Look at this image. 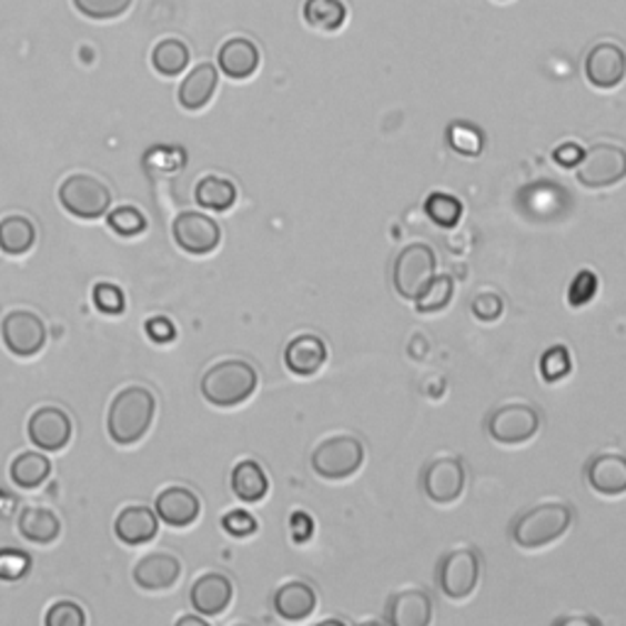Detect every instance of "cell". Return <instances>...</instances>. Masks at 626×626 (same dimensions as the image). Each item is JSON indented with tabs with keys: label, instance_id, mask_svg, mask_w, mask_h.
Instances as JSON below:
<instances>
[{
	"label": "cell",
	"instance_id": "1",
	"mask_svg": "<svg viewBox=\"0 0 626 626\" xmlns=\"http://www.w3.org/2000/svg\"><path fill=\"white\" fill-rule=\"evenodd\" d=\"M258 382V370L245 360H223L201 377V394L213 406L231 408L248 402L255 394Z\"/></svg>",
	"mask_w": 626,
	"mask_h": 626
},
{
	"label": "cell",
	"instance_id": "2",
	"mask_svg": "<svg viewBox=\"0 0 626 626\" xmlns=\"http://www.w3.org/2000/svg\"><path fill=\"white\" fill-rule=\"evenodd\" d=\"M154 396L144 387H125L115 394L108 412V433L118 445L138 443L150 431L154 418Z\"/></svg>",
	"mask_w": 626,
	"mask_h": 626
},
{
	"label": "cell",
	"instance_id": "3",
	"mask_svg": "<svg viewBox=\"0 0 626 626\" xmlns=\"http://www.w3.org/2000/svg\"><path fill=\"white\" fill-rule=\"evenodd\" d=\"M573 524V509L568 504L548 502L538 504V507L528 509L519 519L512 524V541L524 551H538L551 544L568 532Z\"/></svg>",
	"mask_w": 626,
	"mask_h": 626
},
{
	"label": "cell",
	"instance_id": "4",
	"mask_svg": "<svg viewBox=\"0 0 626 626\" xmlns=\"http://www.w3.org/2000/svg\"><path fill=\"white\" fill-rule=\"evenodd\" d=\"M436 264H438L436 252H433L431 245L426 243L406 245L394 262L392 280L396 294L408 301H416L426 292L428 284L433 282V276H436Z\"/></svg>",
	"mask_w": 626,
	"mask_h": 626
},
{
	"label": "cell",
	"instance_id": "5",
	"mask_svg": "<svg viewBox=\"0 0 626 626\" xmlns=\"http://www.w3.org/2000/svg\"><path fill=\"white\" fill-rule=\"evenodd\" d=\"M311 465L323 479L353 477L365 465V445L355 436H333L313 451Z\"/></svg>",
	"mask_w": 626,
	"mask_h": 626
},
{
	"label": "cell",
	"instance_id": "6",
	"mask_svg": "<svg viewBox=\"0 0 626 626\" xmlns=\"http://www.w3.org/2000/svg\"><path fill=\"white\" fill-rule=\"evenodd\" d=\"M111 199L108 186L91 174H71L59 186V201L77 219H101L111 209Z\"/></svg>",
	"mask_w": 626,
	"mask_h": 626
},
{
	"label": "cell",
	"instance_id": "7",
	"mask_svg": "<svg viewBox=\"0 0 626 626\" xmlns=\"http://www.w3.org/2000/svg\"><path fill=\"white\" fill-rule=\"evenodd\" d=\"M575 176L585 189H609L619 184L626 176V150L612 142L595 144L575 166Z\"/></svg>",
	"mask_w": 626,
	"mask_h": 626
},
{
	"label": "cell",
	"instance_id": "8",
	"mask_svg": "<svg viewBox=\"0 0 626 626\" xmlns=\"http://www.w3.org/2000/svg\"><path fill=\"white\" fill-rule=\"evenodd\" d=\"M541 428V414L532 404H504L487 421V431L499 445H522Z\"/></svg>",
	"mask_w": 626,
	"mask_h": 626
},
{
	"label": "cell",
	"instance_id": "9",
	"mask_svg": "<svg viewBox=\"0 0 626 626\" xmlns=\"http://www.w3.org/2000/svg\"><path fill=\"white\" fill-rule=\"evenodd\" d=\"M479 583V558L475 551L457 548L451 551L438 563V585L448 599H467L477 589Z\"/></svg>",
	"mask_w": 626,
	"mask_h": 626
},
{
	"label": "cell",
	"instance_id": "10",
	"mask_svg": "<svg viewBox=\"0 0 626 626\" xmlns=\"http://www.w3.org/2000/svg\"><path fill=\"white\" fill-rule=\"evenodd\" d=\"M424 495L433 504H453L463 497L465 492V465L457 457H436L424 470Z\"/></svg>",
	"mask_w": 626,
	"mask_h": 626
},
{
	"label": "cell",
	"instance_id": "11",
	"mask_svg": "<svg viewBox=\"0 0 626 626\" xmlns=\"http://www.w3.org/2000/svg\"><path fill=\"white\" fill-rule=\"evenodd\" d=\"M172 235L176 245L189 255H209L221 245V225L211 215L196 211L179 213L172 225Z\"/></svg>",
	"mask_w": 626,
	"mask_h": 626
},
{
	"label": "cell",
	"instance_id": "12",
	"mask_svg": "<svg viewBox=\"0 0 626 626\" xmlns=\"http://www.w3.org/2000/svg\"><path fill=\"white\" fill-rule=\"evenodd\" d=\"M47 341V329L38 313L13 311L3 319V343L13 355H38Z\"/></svg>",
	"mask_w": 626,
	"mask_h": 626
},
{
	"label": "cell",
	"instance_id": "13",
	"mask_svg": "<svg viewBox=\"0 0 626 626\" xmlns=\"http://www.w3.org/2000/svg\"><path fill=\"white\" fill-rule=\"evenodd\" d=\"M585 77L595 89H617L626 79V52L614 42H599L585 59Z\"/></svg>",
	"mask_w": 626,
	"mask_h": 626
},
{
	"label": "cell",
	"instance_id": "14",
	"mask_svg": "<svg viewBox=\"0 0 626 626\" xmlns=\"http://www.w3.org/2000/svg\"><path fill=\"white\" fill-rule=\"evenodd\" d=\"M28 433L34 448L62 451L71 438V418L57 406H42L32 414Z\"/></svg>",
	"mask_w": 626,
	"mask_h": 626
},
{
	"label": "cell",
	"instance_id": "15",
	"mask_svg": "<svg viewBox=\"0 0 626 626\" xmlns=\"http://www.w3.org/2000/svg\"><path fill=\"white\" fill-rule=\"evenodd\" d=\"M329 363V345L313 333H301L289 341L284 351V365L296 377H313Z\"/></svg>",
	"mask_w": 626,
	"mask_h": 626
},
{
	"label": "cell",
	"instance_id": "16",
	"mask_svg": "<svg viewBox=\"0 0 626 626\" xmlns=\"http://www.w3.org/2000/svg\"><path fill=\"white\" fill-rule=\"evenodd\" d=\"M587 483L605 497L626 495V455L599 453L587 463Z\"/></svg>",
	"mask_w": 626,
	"mask_h": 626
},
{
	"label": "cell",
	"instance_id": "17",
	"mask_svg": "<svg viewBox=\"0 0 626 626\" xmlns=\"http://www.w3.org/2000/svg\"><path fill=\"white\" fill-rule=\"evenodd\" d=\"M154 512L164 524L174 528L191 526L201 514V499L186 487H166L156 495Z\"/></svg>",
	"mask_w": 626,
	"mask_h": 626
},
{
	"label": "cell",
	"instance_id": "18",
	"mask_svg": "<svg viewBox=\"0 0 626 626\" xmlns=\"http://www.w3.org/2000/svg\"><path fill=\"white\" fill-rule=\"evenodd\" d=\"M433 602L424 589H402L387 605V622L392 626H428Z\"/></svg>",
	"mask_w": 626,
	"mask_h": 626
},
{
	"label": "cell",
	"instance_id": "19",
	"mask_svg": "<svg viewBox=\"0 0 626 626\" xmlns=\"http://www.w3.org/2000/svg\"><path fill=\"white\" fill-rule=\"evenodd\" d=\"M132 577L142 589H166L182 577V561L172 553H150L138 561Z\"/></svg>",
	"mask_w": 626,
	"mask_h": 626
},
{
	"label": "cell",
	"instance_id": "20",
	"mask_svg": "<svg viewBox=\"0 0 626 626\" xmlns=\"http://www.w3.org/2000/svg\"><path fill=\"white\" fill-rule=\"evenodd\" d=\"M219 67L228 79L245 81L260 69V50L248 38H231L219 50Z\"/></svg>",
	"mask_w": 626,
	"mask_h": 626
},
{
	"label": "cell",
	"instance_id": "21",
	"mask_svg": "<svg viewBox=\"0 0 626 626\" xmlns=\"http://www.w3.org/2000/svg\"><path fill=\"white\" fill-rule=\"evenodd\" d=\"M233 599V583L228 580L221 573H206L191 585V605L196 612L206 614V617H215L228 609Z\"/></svg>",
	"mask_w": 626,
	"mask_h": 626
},
{
	"label": "cell",
	"instance_id": "22",
	"mask_svg": "<svg viewBox=\"0 0 626 626\" xmlns=\"http://www.w3.org/2000/svg\"><path fill=\"white\" fill-rule=\"evenodd\" d=\"M319 595L309 583L292 580L284 583L274 593V609L286 622H304L313 612H316Z\"/></svg>",
	"mask_w": 626,
	"mask_h": 626
},
{
	"label": "cell",
	"instance_id": "23",
	"mask_svg": "<svg viewBox=\"0 0 626 626\" xmlns=\"http://www.w3.org/2000/svg\"><path fill=\"white\" fill-rule=\"evenodd\" d=\"M215 89H219V69L211 62H203L191 69L182 87H179V103L186 111H201V108L211 103Z\"/></svg>",
	"mask_w": 626,
	"mask_h": 626
},
{
	"label": "cell",
	"instance_id": "24",
	"mask_svg": "<svg viewBox=\"0 0 626 626\" xmlns=\"http://www.w3.org/2000/svg\"><path fill=\"white\" fill-rule=\"evenodd\" d=\"M160 532V516L150 507H125L115 519V536L128 546L148 544Z\"/></svg>",
	"mask_w": 626,
	"mask_h": 626
},
{
	"label": "cell",
	"instance_id": "25",
	"mask_svg": "<svg viewBox=\"0 0 626 626\" xmlns=\"http://www.w3.org/2000/svg\"><path fill=\"white\" fill-rule=\"evenodd\" d=\"M18 528L20 534L26 536L30 544H54L62 534V524H59L57 514L52 509H44V507H26L20 512V519H18Z\"/></svg>",
	"mask_w": 626,
	"mask_h": 626
},
{
	"label": "cell",
	"instance_id": "26",
	"mask_svg": "<svg viewBox=\"0 0 626 626\" xmlns=\"http://www.w3.org/2000/svg\"><path fill=\"white\" fill-rule=\"evenodd\" d=\"M231 487H233L238 499H243L248 504H255V502H262L264 497H267L270 479H267V473H264L260 463L243 461V463H238L235 470H233Z\"/></svg>",
	"mask_w": 626,
	"mask_h": 626
},
{
	"label": "cell",
	"instance_id": "27",
	"mask_svg": "<svg viewBox=\"0 0 626 626\" xmlns=\"http://www.w3.org/2000/svg\"><path fill=\"white\" fill-rule=\"evenodd\" d=\"M304 22L316 32L333 34L345 28L347 6L343 0H306Z\"/></svg>",
	"mask_w": 626,
	"mask_h": 626
},
{
	"label": "cell",
	"instance_id": "28",
	"mask_svg": "<svg viewBox=\"0 0 626 626\" xmlns=\"http://www.w3.org/2000/svg\"><path fill=\"white\" fill-rule=\"evenodd\" d=\"M52 473V463L50 457L38 453V451H28L20 453L13 465H10V477H13L16 487L20 489H34L40 487L47 477Z\"/></svg>",
	"mask_w": 626,
	"mask_h": 626
},
{
	"label": "cell",
	"instance_id": "29",
	"mask_svg": "<svg viewBox=\"0 0 626 626\" xmlns=\"http://www.w3.org/2000/svg\"><path fill=\"white\" fill-rule=\"evenodd\" d=\"M189 59H191L189 47L179 38H164L156 42L152 50V67L156 74H162L166 79L182 74V71L189 67Z\"/></svg>",
	"mask_w": 626,
	"mask_h": 626
},
{
	"label": "cell",
	"instance_id": "30",
	"mask_svg": "<svg viewBox=\"0 0 626 626\" xmlns=\"http://www.w3.org/2000/svg\"><path fill=\"white\" fill-rule=\"evenodd\" d=\"M196 201L199 206L215 213L231 211L238 201V189L225 176H203L196 184Z\"/></svg>",
	"mask_w": 626,
	"mask_h": 626
},
{
	"label": "cell",
	"instance_id": "31",
	"mask_svg": "<svg viewBox=\"0 0 626 626\" xmlns=\"http://www.w3.org/2000/svg\"><path fill=\"white\" fill-rule=\"evenodd\" d=\"M38 231L26 215H8L0 221V250L6 255H26V252L34 245Z\"/></svg>",
	"mask_w": 626,
	"mask_h": 626
},
{
	"label": "cell",
	"instance_id": "32",
	"mask_svg": "<svg viewBox=\"0 0 626 626\" xmlns=\"http://www.w3.org/2000/svg\"><path fill=\"white\" fill-rule=\"evenodd\" d=\"M455 280L451 274H436L424 294L416 299L418 313H438L453 301Z\"/></svg>",
	"mask_w": 626,
	"mask_h": 626
},
{
	"label": "cell",
	"instance_id": "33",
	"mask_svg": "<svg viewBox=\"0 0 626 626\" xmlns=\"http://www.w3.org/2000/svg\"><path fill=\"white\" fill-rule=\"evenodd\" d=\"M424 211L428 219L441 228H455L463 219V203L451 194H443V191H436V194L426 199Z\"/></svg>",
	"mask_w": 626,
	"mask_h": 626
},
{
	"label": "cell",
	"instance_id": "34",
	"mask_svg": "<svg viewBox=\"0 0 626 626\" xmlns=\"http://www.w3.org/2000/svg\"><path fill=\"white\" fill-rule=\"evenodd\" d=\"M71 3L89 20H118L128 13L132 0H71Z\"/></svg>",
	"mask_w": 626,
	"mask_h": 626
},
{
	"label": "cell",
	"instance_id": "35",
	"mask_svg": "<svg viewBox=\"0 0 626 626\" xmlns=\"http://www.w3.org/2000/svg\"><path fill=\"white\" fill-rule=\"evenodd\" d=\"M571 370H573V357L565 345H553L541 355V377L546 382H558L563 377H568Z\"/></svg>",
	"mask_w": 626,
	"mask_h": 626
},
{
	"label": "cell",
	"instance_id": "36",
	"mask_svg": "<svg viewBox=\"0 0 626 626\" xmlns=\"http://www.w3.org/2000/svg\"><path fill=\"white\" fill-rule=\"evenodd\" d=\"M448 142H451V148L457 154L477 156L479 152H483V142L485 140H483V132H479L477 128L467 125V123H455L448 130Z\"/></svg>",
	"mask_w": 626,
	"mask_h": 626
},
{
	"label": "cell",
	"instance_id": "37",
	"mask_svg": "<svg viewBox=\"0 0 626 626\" xmlns=\"http://www.w3.org/2000/svg\"><path fill=\"white\" fill-rule=\"evenodd\" d=\"M105 219H108V225H111V231H115L118 235H123V238L138 235V233L144 231V228H148V221H144L142 211L132 209V206H120V209L108 213Z\"/></svg>",
	"mask_w": 626,
	"mask_h": 626
},
{
	"label": "cell",
	"instance_id": "38",
	"mask_svg": "<svg viewBox=\"0 0 626 626\" xmlns=\"http://www.w3.org/2000/svg\"><path fill=\"white\" fill-rule=\"evenodd\" d=\"M30 556L26 551L0 548V580H20L30 573Z\"/></svg>",
	"mask_w": 626,
	"mask_h": 626
},
{
	"label": "cell",
	"instance_id": "39",
	"mask_svg": "<svg viewBox=\"0 0 626 626\" xmlns=\"http://www.w3.org/2000/svg\"><path fill=\"white\" fill-rule=\"evenodd\" d=\"M597 289H599L597 274H593L589 270L577 272V276L571 282V289H568V304L573 309H580V306L589 304V301L595 299Z\"/></svg>",
	"mask_w": 626,
	"mask_h": 626
},
{
	"label": "cell",
	"instance_id": "40",
	"mask_svg": "<svg viewBox=\"0 0 626 626\" xmlns=\"http://www.w3.org/2000/svg\"><path fill=\"white\" fill-rule=\"evenodd\" d=\"M47 626H83L87 624V614L77 605V602L62 599L50 607L44 617Z\"/></svg>",
	"mask_w": 626,
	"mask_h": 626
},
{
	"label": "cell",
	"instance_id": "41",
	"mask_svg": "<svg viewBox=\"0 0 626 626\" xmlns=\"http://www.w3.org/2000/svg\"><path fill=\"white\" fill-rule=\"evenodd\" d=\"M93 304L99 306L103 313H111V316H118V313L125 311V294L120 292V286L115 284H95L93 286Z\"/></svg>",
	"mask_w": 626,
	"mask_h": 626
},
{
	"label": "cell",
	"instance_id": "42",
	"mask_svg": "<svg viewBox=\"0 0 626 626\" xmlns=\"http://www.w3.org/2000/svg\"><path fill=\"white\" fill-rule=\"evenodd\" d=\"M221 524H223L228 534L238 536V538H245V536H252L258 532V519L245 509H235L231 514H225Z\"/></svg>",
	"mask_w": 626,
	"mask_h": 626
},
{
	"label": "cell",
	"instance_id": "43",
	"mask_svg": "<svg viewBox=\"0 0 626 626\" xmlns=\"http://www.w3.org/2000/svg\"><path fill=\"white\" fill-rule=\"evenodd\" d=\"M473 313H475V319H479V321H497L504 313V301L497 294L485 292V294L475 296Z\"/></svg>",
	"mask_w": 626,
	"mask_h": 626
},
{
	"label": "cell",
	"instance_id": "44",
	"mask_svg": "<svg viewBox=\"0 0 626 626\" xmlns=\"http://www.w3.org/2000/svg\"><path fill=\"white\" fill-rule=\"evenodd\" d=\"M144 331H148L150 341H154V343H170V341L176 339L174 323L170 319H164V316L150 319L148 323H144Z\"/></svg>",
	"mask_w": 626,
	"mask_h": 626
},
{
	"label": "cell",
	"instance_id": "45",
	"mask_svg": "<svg viewBox=\"0 0 626 626\" xmlns=\"http://www.w3.org/2000/svg\"><path fill=\"white\" fill-rule=\"evenodd\" d=\"M583 156H585V150L575 142H565V144H561V148L553 150V160H556L561 166H568V170H571V166L580 164Z\"/></svg>",
	"mask_w": 626,
	"mask_h": 626
},
{
	"label": "cell",
	"instance_id": "46",
	"mask_svg": "<svg viewBox=\"0 0 626 626\" xmlns=\"http://www.w3.org/2000/svg\"><path fill=\"white\" fill-rule=\"evenodd\" d=\"M289 526H292L294 544H306V541L313 536V519L306 512H294Z\"/></svg>",
	"mask_w": 626,
	"mask_h": 626
},
{
	"label": "cell",
	"instance_id": "47",
	"mask_svg": "<svg viewBox=\"0 0 626 626\" xmlns=\"http://www.w3.org/2000/svg\"><path fill=\"white\" fill-rule=\"evenodd\" d=\"M176 624L179 626H206V622H203L201 617H182Z\"/></svg>",
	"mask_w": 626,
	"mask_h": 626
},
{
	"label": "cell",
	"instance_id": "48",
	"mask_svg": "<svg viewBox=\"0 0 626 626\" xmlns=\"http://www.w3.org/2000/svg\"><path fill=\"white\" fill-rule=\"evenodd\" d=\"M558 624H599V619H593V617H587V619H575V617H568V619H561Z\"/></svg>",
	"mask_w": 626,
	"mask_h": 626
},
{
	"label": "cell",
	"instance_id": "49",
	"mask_svg": "<svg viewBox=\"0 0 626 626\" xmlns=\"http://www.w3.org/2000/svg\"><path fill=\"white\" fill-rule=\"evenodd\" d=\"M499 3H507V0H499Z\"/></svg>",
	"mask_w": 626,
	"mask_h": 626
}]
</instances>
